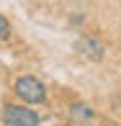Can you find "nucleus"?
Returning a JSON list of instances; mask_svg holds the SVG:
<instances>
[{"label":"nucleus","instance_id":"f257e3e1","mask_svg":"<svg viewBox=\"0 0 121 126\" xmlns=\"http://www.w3.org/2000/svg\"><path fill=\"white\" fill-rule=\"evenodd\" d=\"M13 90H16V95H18L23 103H44L47 100V88H44L41 80H36L34 75L18 77L16 85H13Z\"/></svg>","mask_w":121,"mask_h":126},{"label":"nucleus","instance_id":"f03ea898","mask_svg":"<svg viewBox=\"0 0 121 126\" xmlns=\"http://www.w3.org/2000/svg\"><path fill=\"white\" fill-rule=\"evenodd\" d=\"M3 118L8 126H39L41 124L36 111H31L28 106H18V103H8L3 108Z\"/></svg>","mask_w":121,"mask_h":126},{"label":"nucleus","instance_id":"7ed1b4c3","mask_svg":"<svg viewBox=\"0 0 121 126\" xmlns=\"http://www.w3.org/2000/svg\"><path fill=\"white\" fill-rule=\"evenodd\" d=\"M75 49L80 51V54H85L88 59L93 62H101L103 57H106V47H103V41L98 36H83L75 41Z\"/></svg>","mask_w":121,"mask_h":126},{"label":"nucleus","instance_id":"20e7f679","mask_svg":"<svg viewBox=\"0 0 121 126\" xmlns=\"http://www.w3.org/2000/svg\"><path fill=\"white\" fill-rule=\"evenodd\" d=\"M67 113H70L72 118H77V121H90V118H93V111H90L88 106H83V103H72Z\"/></svg>","mask_w":121,"mask_h":126},{"label":"nucleus","instance_id":"39448f33","mask_svg":"<svg viewBox=\"0 0 121 126\" xmlns=\"http://www.w3.org/2000/svg\"><path fill=\"white\" fill-rule=\"evenodd\" d=\"M5 39H10V21L0 16V41H5Z\"/></svg>","mask_w":121,"mask_h":126},{"label":"nucleus","instance_id":"423d86ee","mask_svg":"<svg viewBox=\"0 0 121 126\" xmlns=\"http://www.w3.org/2000/svg\"><path fill=\"white\" fill-rule=\"evenodd\" d=\"M62 126H75V124H62Z\"/></svg>","mask_w":121,"mask_h":126}]
</instances>
